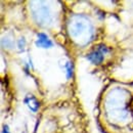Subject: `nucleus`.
<instances>
[{"label":"nucleus","instance_id":"obj_1","mask_svg":"<svg viewBox=\"0 0 133 133\" xmlns=\"http://www.w3.org/2000/svg\"><path fill=\"white\" fill-rule=\"evenodd\" d=\"M109 49L107 48V46H103V45H98L96 48H94L93 50H91L88 54H87V59L89 62H91L92 64H95V65H98L100 64L103 58H104V54L108 53Z\"/></svg>","mask_w":133,"mask_h":133},{"label":"nucleus","instance_id":"obj_2","mask_svg":"<svg viewBox=\"0 0 133 133\" xmlns=\"http://www.w3.org/2000/svg\"><path fill=\"white\" fill-rule=\"evenodd\" d=\"M36 45L43 48H50L52 47V41L47 37V35H45L44 33H39L37 35Z\"/></svg>","mask_w":133,"mask_h":133},{"label":"nucleus","instance_id":"obj_3","mask_svg":"<svg viewBox=\"0 0 133 133\" xmlns=\"http://www.w3.org/2000/svg\"><path fill=\"white\" fill-rule=\"evenodd\" d=\"M72 73H73V66L70 63L66 64V77L71 78L72 77Z\"/></svg>","mask_w":133,"mask_h":133},{"label":"nucleus","instance_id":"obj_4","mask_svg":"<svg viewBox=\"0 0 133 133\" xmlns=\"http://www.w3.org/2000/svg\"><path fill=\"white\" fill-rule=\"evenodd\" d=\"M2 133H9V131H8V129L6 127H4L3 130H2Z\"/></svg>","mask_w":133,"mask_h":133}]
</instances>
